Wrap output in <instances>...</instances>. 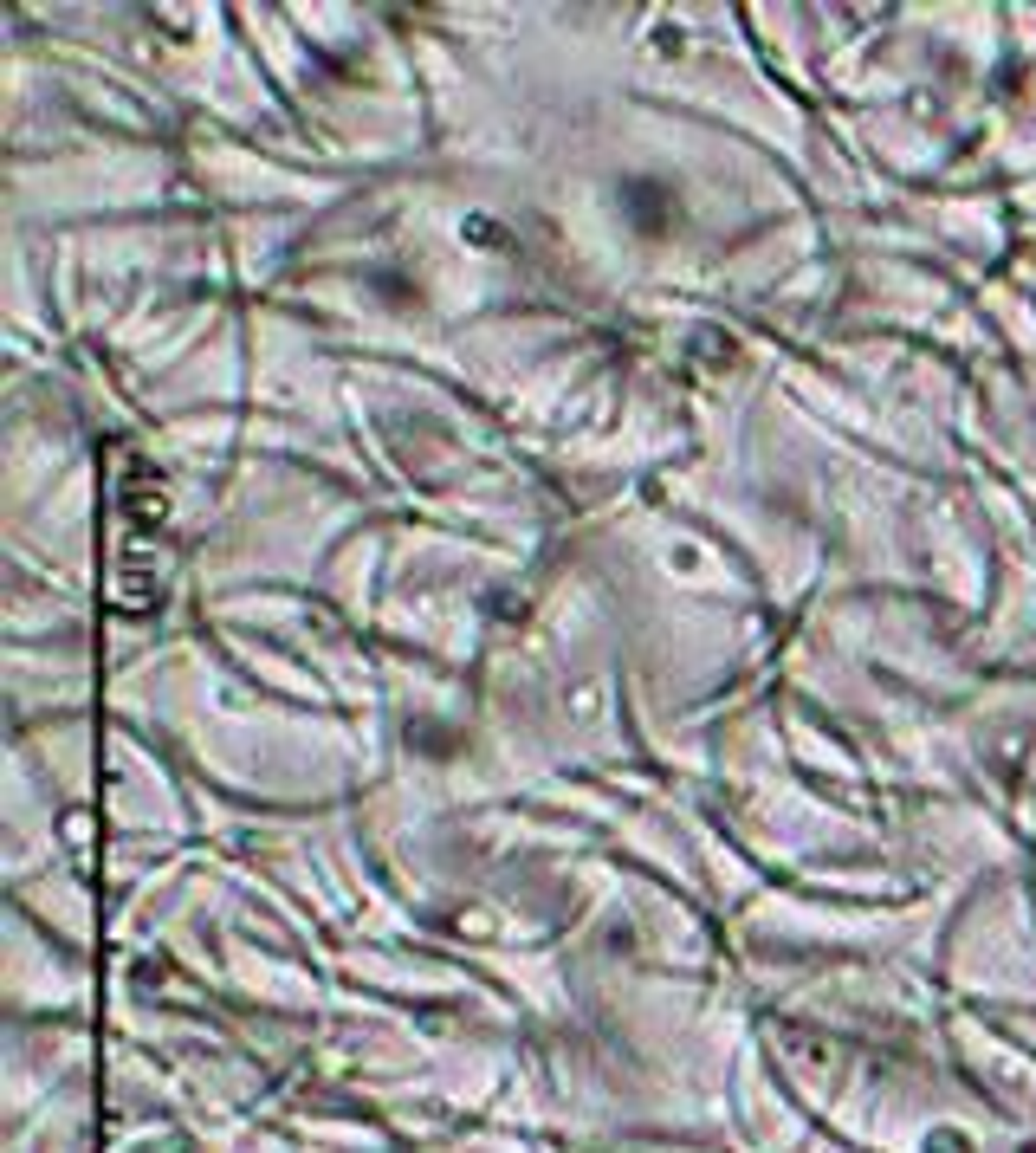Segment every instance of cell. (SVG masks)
<instances>
[{
    "instance_id": "6da1fadb",
    "label": "cell",
    "mask_w": 1036,
    "mask_h": 1153,
    "mask_svg": "<svg viewBox=\"0 0 1036 1153\" xmlns=\"http://www.w3.org/2000/svg\"><path fill=\"white\" fill-rule=\"evenodd\" d=\"M460 240H473V246H499V227H492L486 214H473V221H460Z\"/></svg>"
}]
</instances>
